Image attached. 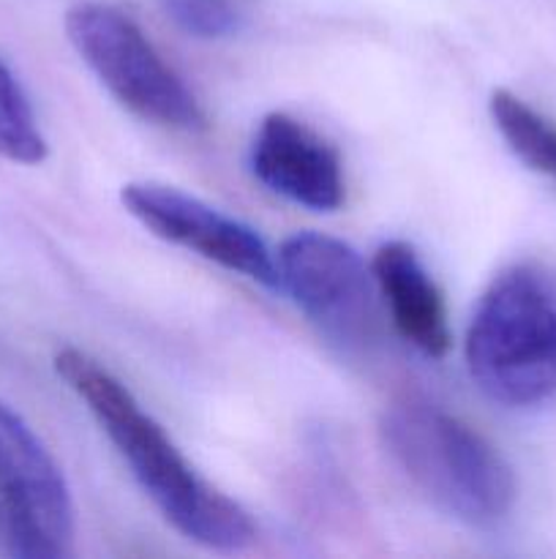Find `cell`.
Instances as JSON below:
<instances>
[{
  "instance_id": "6da1fadb",
  "label": "cell",
  "mask_w": 556,
  "mask_h": 559,
  "mask_svg": "<svg viewBox=\"0 0 556 559\" xmlns=\"http://www.w3.org/2000/svg\"><path fill=\"white\" fill-rule=\"evenodd\" d=\"M55 371L118 448L147 500L185 540L221 555L254 544L256 527L249 513L196 475L164 426L112 371L76 347L55 355Z\"/></svg>"
},
{
  "instance_id": "7a4b0ae2",
  "label": "cell",
  "mask_w": 556,
  "mask_h": 559,
  "mask_svg": "<svg viewBox=\"0 0 556 559\" xmlns=\"http://www.w3.org/2000/svg\"><path fill=\"white\" fill-rule=\"evenodd\" d=\"M463 358L478 391L510 409L556 399V271L516 262L491 278L472 311Z\"/></svg>"
},
{
  "instance_id": "3957f363",
  "label": "cell",
  "mask_w": 556,
  "mask_h": 559,
  "mask_svg": "<svg viewBox=\"0 0 556 559\" xmlns=\"http://www.w3.org/2000/svg\"><path fill=\"white\" fill-rule=\"evenodd\" d=\"M387 453L434 508L474 530H494L512 513L518 484L507 459L478 429L428 402L385 409Z\"/></svg>"
},
{
  "instance_id": "277c9868",
  "label": "cell",
  "mask_w": 556,
  "mask_h": 559,
  "mask_svg": "<svg viewBox=\"0 0 556 559\" xmlns=\"http://www.w3.org/2000/svg\"><path fill=\"white\" fill-rule=\"evenodd\" d=\"M65 36L82 63L136 118L172 131L207 126L200 98L129 14L85 0L65 11Z\"/></svg>"
},
{
  "instance_id": "5b68a950",
  "label": "cell",
  "mask_w": 556,
  "mask_h": 559,
  "mask_svg": "<svg viewBox=\"0 0 556 559\" xmlns=\"http://www.w3.org/2000/svg\"><path fill=\"white\" fill-rule=\"evenodd\" d=\"M0 506L11 551L63 559L74 549V502L63 469L16 409L0 402Z\"/></svg>"
},
{
  "instance_id": "8992f818",
  "label": "cell",
  "mask_w": 556,
  "mask_h": 559,
  "mask_svg": "<svg viewBox=\"0 0 556 559\" xmlns=\"http://www.w3.org/2000/svg\"><path fill=\"white\" fill-rule=\"evenodd\" d=\"M278 289L338 344H363L374 333V273L343 240L322 233H298L276 257Z\"/></svg>"
},
{
  "instance_id": "52a82bcc",
  "label": "cell",
  "mask_w": 556,
  "mask_h": 559,
  "mask_svg": "<svg viewBox=\"0 0 556 559\" xmlns=\"http://www.w3.org/2000/svg\"><path fill=\"white\" fill-rule=\"evenodd\" d=\"M120 202L129 216H134L156 238L194 251L202 260L216 262L223 271L251 278L262 287L278 289L276 257L256 229L207 205L200 197L145 180L123 186Z\"/></svg>"
},
{
  "instance_id": "ba28073f",
  "label": "cell",
  "mask_w": 556,
  "mask_h": 559,
  "mask_svg": "<svg viewBox=\"0 0 556 559\" xmlns=\"http://www.w3.org/2000/svg\"><path fill=\"white\" fill-rule=\"evenodd\" d=\"M249 164L262 186L292 205L333 213L347 200L343 164L336 147L287 112H270L259 120Z\"/></svg>"
},
{
  "instance_id": "9c48e42d",
  "label": "cell",
  "mask_w": 556,
  "mask_h": 559,
  "mask_svg": "<svg viewBox=\"0 0 556 559\" xmlns=\"http://www.w3.org/2000/svg\"><path fill=\"white\" fill-rule=\"evenodd\" d=\"M371 273L396 331L428 358H445L452 342L445 298L418 251L403 240H387L376 249Z\"/></svg>"
},
{
  "instance_id": "30bf717a",
  "label": "cell",
  "mask_w": 556,
  "mask_h": 559,
  "mask_svg": "<svg viewBox=\"0 0 556 559\" xmlns=\"http://www.w3.org/2000/svg\"><path fill=\"white\" fill-rule=\"evenodd\" d=\"M496 131L512 153L534 173L556 183V123L507 87H496L488 98Z\"/></svg>"
},
{
  "instance_id": "8fae6325",
  "label": "cell",
  "mask_w": 556,
  "mask_h": 559,
  "mask_svg": "<svg viewBox=\"0 0 556 559\" xmlns=\"http://www.w3.org/2000/svg\"><path fill=\"white\" fill-rule=\"evenodd\" d=\"M47 140L25 91L0 60V158L33 167L47 158Z\"/></svg>"
},
{
  "instance_id": "7c38bea8",
  "label": "cell",
  "mask_w": 556,
  "mask_h": 559,
  "mask_svg": "<svg viewBox=\"0 0 556 559\" xmlns=\"http://www.w3.org/2000/svg\"><path fill=\"white\" fill-rule=\"evenodd\" d=\"M164 14L183 33L205 41L229 38L240 31V11L232 0H158Z\"/></svg>"
}]
</instances>
